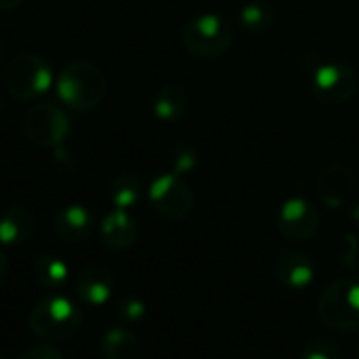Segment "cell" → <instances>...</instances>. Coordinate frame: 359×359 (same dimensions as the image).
<instances>
[{"mask_svg": "<svg viewBox=\"0 0 359 359\" xmlns=\"http://www.w3.org/2000/svg\"><path fill=\"white\" fill-rule=\"evenodd\" d=\"M351 221H353L355 225H359V206H355V208L351 210Z\"/></svg>", "mask_w": 359, "mask_h": 359, "instance_id": "cell-29", "label": "cell"}, {"mask_svg": "<svg viewBox=\"0 0 359 359\" xmlns=\"http://www.w3.org/2000/svg\"><path fill=\"white\" fill-rule=\"evenodd\" d=\"M170 166L177 175H189L198 168V151L187 145V143H181L172 149L170 154Z\"/></svg>", "mask_w": 359, "mask_h": 359, "instance_id": "cell-21", "label": "cell"}, {"mask_svg": "<svg viewBox=\"0 0 359 359\" xmlns=\"http://www.w3.org/2000/svg\"><path fill=\"white\" fill-rule=\"evenodd\" d=\"M53 164H55V168H59L61 172H72V170L78 166V156H76L69 147L57 145L55 151H53Z\"/></svg>", "mask_w": 359, "mask_h": 359, "instance_id": "cell-25", "label": "cell"}, {"mask_svg": "<svg viewBox=\"0 0 359 359\" xmlns=\"http://www.w3.org/2000/svg\"><path fill=\"white\" fill-rule=\"evenodd\" d=\"M311 93L326 105H343L358 90V74L347 63H324L311 74Z\"/></svg>", "mask_w": 359, "mask_h": 359, "instance_id": "cell-8", "label": "cell"}, {"mask_svg": "<svg viewBox=\"0 0 359 359\" xmlns=\"http://www.w3.org/2000/svg\"><path fill=\"white\" fill-rule=\"evenodd\" d=\"M82 324L80 307L67 297H48L40 301L29 316V330L42 341H65Z\"/></svg>", "mask_w": 359, "mask_h": 359, "instance_id": "cell-5", "label": "cell"}, {"mask_svg": "<svg viewBox=\"0 0 359 359\" xmlns=\"http://www.w3.org/2000/svg\"><path fill=\"white\" fill-rule=\"evenodd\" d=\"M57 95L59 99L76 109V111H90L107 95V78L101 67L88 61H74L65 65L57 78Z\"/></svg>", "mask_w": 359, "mask_h": 359, "instance_id": "cell-1", "label": "cell"}, {"mask_svg": "<svg viewBox=\"0 0 359 359\" xmlns=\"http://www.w3.org/2000/svg\"><path fill=\"white\" fill-rule=\"evenodd\" d=\"M154 116L162 122H179L185 118L189 109V97L179 84H164L154 103H151Z\"/></svg>", "mask_w": 359, "mask_h": 359, "instance_id": "cell-16", "label": "cell"}, {"mask_svg": "<svg viewBox=\"0 0 359 359\" xmlns=\"http://www.w3.org/2000/svg\"><path fill=\"white\" fill-rule=\"evenodd\" d=\"M50 84V65L36 53H19L2 69V86L17 101H34L42 97Z\"/></svg>", "mask_w": 359, "mask_h": 359, "instance_id": "cell-4", "label": "cell"}, {"mask_svg": "<svg viewBox=\"0 0 359 359\" xmlns=\"http://www.w3.org/2000/svg\"><path fill=\"white\" fill-rule=\"evenodd\" d=\"M143 194L141 181L135 175H120L109 185V198L118 210H130L139 204Z\"/></svg>", "mask_w": 359, "mask_h": 359, "instance_id": "cell-20", "label": "cell"}, {"mask_svg": "<svg viewBox=\"0 0 359 359\" xmlns=\"http://www.w3.org/2000/svg\"><path fill=\"white\" fill-rule=\"evenodd\" d=\"M139 238V229L128 210H111L101 221V240L111 250H126Z\"/></svg>", "mask_w": 359, "mask_h": 359, "instance_id": "cell-15", "label": "cell"}, {"mask_svg": "<svg viewBox=\"0 0 359 359\" xmlns=\"http://www.w3.org/2000/svg\"><path fill=\"white\" fill-rule=\"evenodd\" d=\"M240 25L248 32V34H265L276 19V13L271 8V4H267L265 0H248L246 4H242L240 8Z\"/></svg>", "mask_w": 359, "mask_h": 359, "instance_id": "cell-18", "label": "cell"}, {"mask_svg": "<svg viewBox=\"0 0 359 359\" xmlns=\"http://www.w3.org/2000/svg\"><path fill=\"white\" fill-rule=\"evenodd\" d=\"M23 135L38 147H57L63 145V141L69 135V116L55 103L40 101L34 103L21 122Z\"/></svg>", "mask_w": 359, "mask_h": 359, "instance_id": "cell-6", "label": "cell"}, {"mask_svg": "<svg viewBox=\"0 0 359 359\" xmlns=\"http://www.w3.org/2000/svg\"><path fill=\"white\" fill-rule=\"evenodd\" d=\"M318 316L324 326L334 332H355L359 330V280L339 278L330 282L320 301Z\"/></svg>", "mask_w": 359, "mask_h": 359, "instance_id": "cell-3", "label": "cell"}, {"mask_svg": "<svg viewBox=\"0 0 359 359\" xmlns=\"http://www.w3.org/2000/svg\"><path fill=\"white\" fill-rule=\"evenodd\" d=\"M32 271H34V280L40 286L53 288V290L61 288L67 282V276H69L67 265L59 257H55V255H42V257H38Z\"/></svg>", "mask_w": 359, "mask_h": 359, "instance_id": "cell-19", "label": "cell"}, {"mask_svg": "<svg viewBox=\"0 0 359 359\" xmlns=\"http://www.w3.org/2000/svg\"><path fill=\"white\" fill-rule=\"evenodd\" d=\"M2 59H4V40L0 38V65H2Z\"/></svg>", "mask_w": 359, "mask_h": 359, "instance_id": "cell-30", "label": "cell"}, {"mask_svg": "<svg viewBox=\"0 0 359 359\" xmlns=\"http://www.w3.org/2000/svg\"><path fill=\"white\" fill-rule=\"evenodd\" d=\"M181 42L185 50L202 61H212L223 57L233 42L231 23L215 13L196 15L183 27Z\"/></svg>", "mask_w": 359, "mask_h": 359, "instance_id": "cell-2", "label": "cell"}, {"mask_svg": "<svg viewBox=\"0 0 359 359\" xmlns=\"http://www.w3.org/2000/svg\"><path fill=\"white\" fill-rule=\"evenodd\" d=\"M278 229L290 242H307L320 231V212L305 198H290L278 212Z\"/></svg>", "mask_w": 359, "mask_h": 359, "instance_id": "cell-9", "label": "cell"}, {"mask_svg": "<svg viewBox=\"0 0 359 359\" xmlns=\"http://www.w3.org/2000/svg\"><path fill=\"white\" fill-rule=\"evenodd\" d=\"M339 259L347 269H358L359 267V238L355 233H347L341 240L339 248Z\"/></svg>", "mask_w": 359, "mask_h": 359, "instance_id": "cell-24", "label": "cell"}, {"mask_svg": "<svg viewBox=\"0 0 359 359\" xmlns=\"http://www.w3.org/2000/svg\"><path fill=\"white\" fill-rule=\"evenodd\" d=\"M36 229L34 212L25 206H11L0 215V244L23 246L32 240Z\"/></svg>", "mask_w": 359, "mask_h": 359, "instance_id": "cell-14", "label": "cell"}, {"mask_svg": "<svg viewBox=\"0 0 359 359\" xmlns=\"http://www.w3.org/2000/svg\"><path fill=\"white\" fill-rule=\"evenodd\" d=\"M76 294L82 303L86 305H103L111 299L114 294V276L109 269L99 267V265H90L86 267L78 278H76Z\"/></svg>", "mask_w": 359, "mask_h": 359, "instance_id": "cell-13", "label": "cell"}, {"mask_svg": "<svg viewBox=\"0 0 359 359\" xmlns=\"http://www.w3.org/2000/svg\"><path fill=\"white\" fill-rule=\"evenodd\" d=\"M6 273H8V261H6L4 252L0 250V286H2L4 280H6Z\"/></svg>", "mask_w": 359, "mask_h": 359, "instance_id": "cell-28", "label": "cell"}, {"mask_svg": "<svg viewBox=\"0 0 359 359\" xmlns=\"http://www.w3.org/2000/svg\"><path fill=\"white\" fill-rule=\"evenodd\" d=\"M0 359H8V358H4V355H0Z\"/></svg>", "mask_w": 359, "mask_h": 359, "instance_id": "cell-31", "label": "cell"}, {"mask_svg": "<svg viewBox=\"0 0 359 359\" xmlns=\"http://www.w3.org/2000/svg\"><path fill=\"white\" fill-rule=\"evenodd\" d=\"M95 229V217L88 208L72 204L61 208L53 219V231L59 240L69 244H80L90 238Z\"/></svg>", "mask_w": 359, "mask_h": 359, "instance_id": "cell-12", "label": "cell"}, {"mask_svg": "<svg viewBox=\"0 0 359 359\" xmlns=\"http://www.w3.org/2000/svg\"><path fill=\"white\" fill-rule=\"evenodd\" d=\"M353 191H355V175L343 164H332L324 168L318 177V196L332 210L343 208L351 200Z\"/></svg>", "mask_w": 359, "mask_h": 359, "instance_id": "cell-10", "label": "cell"}, {"mask_svg": "<svg viewBox=\"0 0 359 359\" xmlns=\"http://www.w3.org/2000/svg\"><path fill=\"white\" fill-rule=\"evenodd\" d=\"M273 273L278 282L290 290H303L307 288L316 278V267L311 257H307L301 250H284L276 257Z\"/></svg>", "mask_w": 359, "mask_h": 359, "instance_id": "cell-11", "label": "cell"}, {"mask_svg": "<svg viewBox=\"0 0 359 359\" xmlns=\"http://www.w3.org/2000/svg\"><path fill=\"white\" fill-rule=\"evenodd\" d=\"M116 313L124 322H139L145 316V303L139 297H133V294L120 297L118 303H116Z\"/></svg>", "mask_w": 359, "mask_h": 359, "instance_id": "cell-23", "label": "cell"}, {"mask_svg": "<svg viewBox=\"0 0 359 359\" xmlns=\"http://www.w3.org/2000/svg\"><path fill=\"white\" fill-rule=\"evenodd\" d=\"M23 4V0H0V13H8L15 11Z\"/></svg>", "mask_w": 359, "mask_h": 359, "instance_id": "cell-27", "label": "cell"}, {"mask_svg": "<svg viewBox=\"0 0 359 359\" xmlns=\"http://www.w3.org/2000/svg\"><path fill=\"white\" fill-rule=\"evenodd\" d=\"M301 359H341V347L337 341L320 337L305 345Z\"/></svg>", "mask_w": 359, "mask_h": 359, "instance_id": "cell-22", "label": "cell"}, {"mask_svg": "<svg viewBox=\"0 0 359 359\" xmlns=\"http://www.w3.org/2000/svg\"><path fill=\"white\" fill-rule=\"evenodd\" d=\"M19 359H63V355L50 345H34Z\"/></svg>", "mask_w": 359, "mask_h": 359, "instance_id": "cell-26", "label": "cell"}, {"mask_svg": "<svg viewBox=\"0 0 359 359\" xmlns=\"http://www.w3.org/2000/svg\"><path fill=\"white\" fill-rule=\"evenodd\" d=\"M101 353L105 359H139L141 355L139 337L128 328H111L103 337Z\"/></svg>", "mask_w": 359, "mask_h": 359, "instance_id": "cell-17", "label": "cell"}, {"mask_svg": "<svg viewBox=\"0 0 359 359\" xmlns=\"http://www.w3.org/2000/svg\"><path fill=\"white\" fill-rule=\"evenodd\" d=\"M358 358H359V345H358Z\"/></svg>", "mask_w": 359, "mask_h": 359, "instance_id": "cell-32", "label": "cell"}, {"mask_svg": "<svg viewBox=\"0 0 359 359\" xmlns=\"http://www.w3.org/2000/svg\"><path fill=\"white\" fill-rule=\"evenodd\" d=\"M149 202L162 219L183 221L194 208V191L181 175L168 172L149 185Z\"/></svg>", "mask_w": 359, "mask_h": 359, "instance_id": "cell-7", "label": "cell"}]
</instances>
